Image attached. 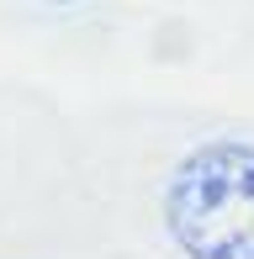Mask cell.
I'll list each match as a JSON object with an SVG mask.
<instances>
[{
	"label": "cell",
	"instance_id": "6da1fadb",
	"mask_svg": "<svg viewBox=\"0 0 254 259\" xmlns=\"http://www.w3.org/2000/svg\"><path fill=\"white\" fill-rule=\"evenodd\" d=\"M164 228L186 259H254V148H191L164 180Z\"/></svg>",
	"mask_w": 254,
	"mask_h": 259
},
{
	"label": "cell",
	"instance_id": "7a4b0ae2",
	"mask_svg": "<svg viewBox=\"0 0 254 259\" xmlns=\"http://www.w3.org/2000/svg\"><path fill=\"white\" fill-rule=\"evenodd\" d=\"M59 6H69V0H59Z\"/></svg>",
	"mask_w": 254,
	"mask_h": 259
}]
</instances>
